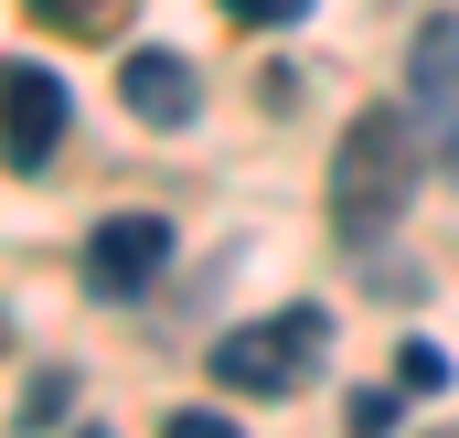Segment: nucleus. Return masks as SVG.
<instances>
[{
	"label": "nucleus",
	"mask_w": 459,
	"mask_h": 438,
	"mask_svg": "<svg viewBox=\"0 0 459 438\" xmlns=\"http://www.w3.org/2000/svg\"><path fill=\"white\" fill-rule=\"evenodd\" d=\"M43 22H97V11H117V0H32Z\"/></svg>",
	"instance_id": "9d476101"
},
{
	"label": "nucleus",
	"mask_w": 459,
	"mask_h": 438,
	"mask_svg": "<svg viewBox=\"0 0 459 438\" xmlns=\"http://www.w3.org/2000/svg\"><path fill=\"white\" fill-rule=\"evenodd\" d=\"M235 22H310V0H225Z\"/></svg>",
	"instance_id": "1a4fd4ad"
},
{
	"label": "nucleus",
	"mask_w": 459,
	"mask_h": 438,
	"mask_svg": "<svg viewBox=\"0 0 459 438\" xmlns=\"http://www.w3.org/2000/svg\"><path fill=\"white\" fill-rule=\"evenodd\" d=\"M321 342H332V311H310V300H289L267 321H235L214 342V385L225 396H299L321 374Z\"/></svg>",
	"instance_id": "f03ea898"
},
{
	"label": "nucleus",
	"mask_w": 459,
	"mask_h": 438,
	"mask_svg": "<svg viewBox=\"0 0 459 438\" xmlns=\"http://www.w3.org/2000/svg\"><path fill=\"white\" fill-rule=\"evenodd\" d=\"M0 342H11V321H0Z\"/></svg>",
	"instance_id": "9b49d317"
},
{
	"label": "nucleus",
	"mask_w": 459,
	"mask_h": 438,
	"mask_svg": "<svg viewBox=\"0 0 459 438\" xmlns=\"http://www.w3.org/2000/svg\"><path fill=\"white\" fill-rule=\"evenodd\" d=\"M417 128H428L438 182H459V22L449 11L417 32Z\"/></svg>",
	"instance_id": "20e7f679"
},
{
	"label": "nucleus",
	"mask_w": 459,
	"mask_h": 438,
	"mask_svg": "<svg viewBox=\"0 0 459 438\" xmlns=\"http://www.w3.org/2000/svg\"><path fill=\"white\" fill-rule=\"evenodd\" d=\"M171 438H246V428H235V417H214V407H182V417H171Z\"/></svg>",
	"instance_id": "6e6552de"
},
{
	"label": "nucleus",
	"mask_w": 459,
	"mask_h": 438,
	"mask_svg": "<svg viewBox=\"0 0 459 438\" xmlns=\"http://www.w3.org/2000/svg\"><path fill=\"white\" fill-rule=\"evenodd\" d=\"M160 257H171V224L160 215H108L86 235V289H97V300H139V289L160 278Z\"/></svg>",
	"instance_id": "39448f33"
},
{
	"label": "nucleus",
	"mask_w": 459,
	"mask_h": 438,
	"mask_svg": "<svg viewBox=\"0 0 459 438\" xmlns=\"http://www.w3.org/2000/svg\"><path fill=\"white\" fill-rule=\"evenodd\" d=\"M395 385H406V396H449V353H438V342H406V353H395Z\"/></svg>",
	"instance_id": "0eeeda50"
},
{
	"label": "nucleus",
	"mask_w": 459,
	"mask_h": 438,
	"mask_svg": "<svg viewBox=\"0 0 459 438\" xmlns=\"http://www.w3.org/2000/svg\"><path fill=\"white\" fill-rule=\"evenodd\" d=\"M117 97L139 128H182V118L204 108V75H193V54H171V43H139L128 65H117Z\"/></svg>",
	"instance_id": "423d86ee"
},
{
	"label": "nucleus",
	"mask_w": 459,
	"mask_h": 438,
	"mask_svg": "<svg viewBox=\"0 0 459 438\" xmlns=\"http://www.w3.org/2000/svg\"><path fill=\"white\" fill-rule=\"evenodd\" d=\"M428 171H438V161H428L417 108H363V118L342 128V150H332V224H342L352 246H374L385 224L417 204Z\"/></svg>",
	"instance_id": "f257e3e1"
},
{
	"label": "nucleus",
	"mask_w": 459,
	"mask_h": 438,
	"mask_svg": "<svg viewBox=\"0 0 459 438\" xmlns=\"http://www.w3.org/2000/svg\"><path fill=\"white\" fill-rule=\"evenodd\" d=\"M54 139H65V75L54 65H0V150H11V171L54 161Z\"/></svg>",
	"instance_id": "7ed1b4c3"
}]
</instances>
